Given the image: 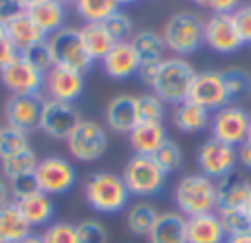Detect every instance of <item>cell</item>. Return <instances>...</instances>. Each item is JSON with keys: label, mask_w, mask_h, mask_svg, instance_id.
I'll return each mask as SVG.
<instances>
[{"label": "cell", "mask_w": 251, "mask_h": 243, "mask_svg": "<svg viewBox=\"0 0 251 243\" xmlns=\"http://www.w3.org/2000/svg\"><path fill=\"white\" fill-rule=\"evenodd\" d=\"M225 243H251V232H247V235H238V237H227Z\"/></svg>", "instance_id": "50"}, {"label": "cell", "mask_w": 251, "mask_h": 243, "mask_svg": "<svg viewBox=\"0 0 251 243\" xmlns=\"http://www.w3.org/2000/svg\"><path fill=\"white\" fill-rule=\"evenodd\" d=\"M174 206L185 219L216 213V182L203 173L183 175L174 188Z\"/></svg>", "instance_id": "1"}, {"label": "cell", "mask_w": 251, "mask_h": 243, "mask_svg": "<svg viewBox=\"0 0 251 243\" xmlns=\"http://www.w3.org/2000/svg\"><path fill=\"white\" fill-rule=\"evenodd\" d=\"M247 142H251V124H249V135H247Z\"/></svg>", "instance_id": "56"}, {"label": "cell", "mask_w": 251, "mask_h": 243, "mask_svg": "<svg viewBox=\"0 0 251 243\" xmlns=\"http://www.w3.org/2000/svg\"><path fill=\"white\" fill-rule=\"evenodd\" d=\"M0 80L11 95H40L44 91V75L26 64L20 53L11 64L0 71Z\"/></svg>", "instance_id": "14"}, {"label": "cell", "mask_w": 251, "mask_h": 243, "mask_svg": "<svg viewBox=\"0 0 251 243\" xmlns=\"http://www.w3.org/2000/svg\"><path fill=\"white\" fill-rule=\"evenodd\" d=\"M234 18L240 29V35H243V42L251 44V4H240L234 11Z\"/></svg>", "instance_id": "43"}, {"label": "cell", "mask_w": 251, "mask_h": 243, "mask_svg": "<svg viewBox=\"0 0 251 243\" xmlns=\"http://www.w3.org/2000/svg\"><path fill=\"white\" fill-rule=\"evenodd\" d=\"M137 111L139 122H163L165 102L156 93H146V95L137 97Z\"/></svg>", "instance_id": "37"}, {"label": "cell", "mask_w": 251, "mask_h": 243, "mask_svg": "<svg viewBox=\"0 0 251 243\" xmlns=\"http://www.w3.org/2000/svg\"><path fill=\"white\" fill-rule=\"evenodd\" d=\"M172 122L176 126V130H181V133L196 135L212 124V113L207 109H203V106H199L196 102L185 100L174 106Z\"/></svg>", "instance_id": "22"}, {"label": "cell", "mask_w": 251, "mask_h": 243, "mask_svg": "<svg viewBox=\"0 0 251 243\" xmlns=\"http://www.w3.org/2000/svg\"><path fill=\"white\" fill-rule=\"evenodd\" d=\"M35 182H38V188L44 192V195L53 197V195H64L77 182V170L71 164L69 159L57 155H49L44 159L38 161L33 170Z\"/></svg>", "instance_id": "8"}, {"label": "cell", "mask_w": 251, "mask_h": 243, "mask_svg": "<svg viewBox=\"0 0 251 243\" xmlns=\"http://www.w3.org/2000/svg\"><path fill=\"white\" fill-rule=\"evenodd\" d=\"M245 213H247V217L251 219V197H249V201L245 204Z\"/></svg>", "instance_id": "53"}, {"label": "cell", "mask_w": 251, "mask_h": 243, "mask_svg": "<svg viewBox=\"0 0 251 243\" xmlns=\"http://www.w3.org/2000/svg\"><path fill=\"white\" fill-rule=\"evenodd\" d=\"M79 120L82 118H79V111L75 104L57 102V100H44L38 128L51 139H66L71 135V130L79 124Z\"/></svg>", "instance_id": "13"}, {"label": "cell", "mask_w": 251, "mask_h": 243, "mask_svg": "<svg viewBox=\"0 0 251 243\" xmlns=\"http://www.w3.org/2000/svg\"><path fill=\"white\" fill-rule=\"evenodd\" d=\"M243 35L236 25L234 13H212L205 20V47L214 53L229 56L243 47Z\"/></svg>", "instance_id": "11"}, {"label": "cell", "mask_w": 251, "mask_h": 243, "mask_svg": "<svg viewBox=\"0 0 251 243\" xmlns=\"http://www.w3.org/2000/svg\"><path fill=\"white\" fill-rule=\"evenodd\" d=\"M31 235V226L20 214L16 201H9L0 208V243H20Z\"/></svg>", "instance_id": "27"}, {"label": "cell", "mask_w": 251, "mask_h": 243, "mask_svg": "<svg viewBox=\"0 0 251 243\" xmlns=\"http://www.w3.org/2000/svg\"><path fill=\"white\" fill-rule=\"evenodd\" d=\"M7 38H9V42L16 47V51L20 53V51H25V49L33 47V44L44 42V40H47V33H44L25 11L22 16H18L16 20L7 25Z\"/></svg>", "instance_id": "26"}, {"label": "cell", "mask_w": 251, "mask_h": 243, "mask_svg": "<svg viewBox=\"0 0 251 243\" xmlns=\"http://www.w3.org/2000/svg\"><path fill=\"white\" fill-rule=\"evenodd\" d=\"M227 237H238L251 232V219L247 217L245 208H221L216 210Z\"/></svg>", "instance_id": "33"}, {"label": "cell", "mask_w": 251, "mask_h": 243, "mask_svg": "<svg viewBox=\"0 0 251 243\" xmlns=\"http://www.w3.org/2000/svg\"><path fill=\"white\" fill-rule=\"evenodd\" d=\"M66 146H69L73 159L88 164V161H97L104 157L106 148H108V135H106L104 126L97 124L95 120L82 118L66 137Z\"/></svg>", "instance_id": "7"}, {"label": "cell", "mask_w": 251, "mask_h": 243, "mask_svg": "<svg viewBox=\"0 0 251 243\" xmlns=\"http://www.w3.org/2000/svg\"><path fill=\"white\" fill-rule=\"evenodd\" d=\"M44 93H47L49 100L75 104V100H79L84 93V75L77 71L53 66L44 75Z\"/></svg>", "instance_id": "15"}, {"label": "cell", "mask_w": 251, "mask_h": 243, "mask_svg": "<svg viewBox=\"0 0 251 243\" xmlns=\"http://www.w3.org/2000/svg\"><path fill=\"white\" fill-rule=\"evenodd\" d=\"M75 11L84 22H106L115 11H119L117 0H77Z\"/></svg>", "instance_id": "31"}, {"label": "cell", "mask_w": 251, "mask_h": 243, "mask_svg": "<svg viewBox=\"0 0 251 243\" xmlns=\"http://www.w3.org/2000/svg\"><path fill=\"white\" fill-rule=\"evenodd\" d=\"M161 35L165 49H170L176 58H185L205 44V20L192 11H176L165 20Z\"/></svg>", "instance_id": "3"}, {"label": "cell", "mask_w": 251, "mask_h": 243, "mask_svg": "<svg viewBox=\"0 0 251 243\" xmlns=\"http://www.w3.org/2000/svg\"><path fill=\"white\" fill-rule=\"evenodd\" d=\"M20 58L26 62V64L33 66L35 71H40L42 75H47L49 71L55 66V62H53L51 49H49L47 40H44V42L33 44V47H29V49H25V51H20Z\"/></svg>", "instance_id": "36"}, {"label": "cell", "mask_w": 251, "mask_h": 243, "mask_svg": "<svg viewBox=\"0 0 251 243\" xmlns=\"http://www.w3.org/2000/svg\"><path fill=\"white\" fill-rule=\"evenodd\" d=\"M134 2H139V0H117L119 7H122V4H134Z\"/></svg>", "instance_id": "54"}, {"label": "cell", "mask_w": 251, "mask_h": 243, "mask_svg": "<svg viewBox=\"0 0 251 243\" xmlns=\"http://www.w3.org/2000/svg\"><path fill=\"white\" fill-rule=\"evenodd\" d=\"M159 69H161V60H143L139 64V71H137V78L141 80L146 87H154V80L159 75Z\"/></svg>", "instance_id": "44"}, {"label": "cell", "mask_w": 251, "mask_h": 243, "mask_svg": "<svg viewBox=\"0 0 251 243\" xmlns=\"http://www.w3.org/2000/svg\"><path fill=\"white\" fill-rule=\"evenodd\" d=\"M18 2H20V4H22V9L26 11L29 7H33V4H38V2H42V0H18Z\"/></svg>", "instance_id": "52"}, {"label": "cell", "mask_w": 251, "mask_h": 243, "mask_svg": "<svg viewBox=\"0 0 251 243\" xmlns=\"http://www.w3.org/2000/svg\"><path fill=\"white\" fill-rule=\"evenodd\" d=\"M139 64H141V60H139L134 47L130 44V40L128 42H117L108 51V56L101 60L104 73L113 80H119V82L134 78L139 71Z\"/></svg>", "instance_id": "18"}, {"label": "cell", "mask_w": 251, "mask_h": 243, "mask_svg": "<svg viewBox=\"0 0 251 243\" xmlns=\"http://www.w3.org/2000/svg\"><path fill=\"white\" fill-rule=\"evenodd\" d=\"M243 4V0H203L201 7L209 9L214 13H234Z\"/></svg>", "instance_id": "46"}, {"label": "cell", "mask_w": 251, "mask_h": 243, "mask_svg": "<svg viewBox=\"0 0 251 243\" xmlns=\"http://www.w3.org/2000/svg\"><path fill=\"white\" fill-rule=\"evenodd\" d=\"M79 35H82V42L93 60H104L110 49L117 44L113 35L108 33V29L104 27V22H86L79 29Z\"/></svg>", "instance_id": "28"}, {"label": "cell", "mask_w": 251, "mask_h": 243, "mask_svg": "<svg viewBox=\"0 0 251 243\" xmlns=\"http://www.w3.org/2000/svg\"><path fill=\"white\" fill-rule=\"evenodd\" d=\"M130 44L134 47L139 60H163V51H165V42L163 35L156 33L152 29H141L137 33H132Z\"/></svg>", "instance_id": "30"}, {"label": "cell", "mask_w": 251, "mask_h": 243, "mask_svg": "<svg viewBox=\"0 0 251 243\" xmlns=\"http://www.w3.org/2000/svg\"><path fill=\"white\" fill-rule=\"evenodd\" d=\"M249 124H251V115L243 106L229 102L227 106H223V109L212 113V124H209V128H212L214 139L238 148L240 144L247 142Z\"/></svg>", "instance_id": "9"}, {"label": "cell", "mask_w": 251, "mask_h": 243, "mask_svg": "<svg viewBox=\"0 0 251 243\" xmlns=\"http://www.w3.org/2000/svg\"><path fill=\"white\" fill-rule=\"evenodd\" d=\"M194 78L196 71L185 58H176V56L163 58L159 75H156L154 87H152V93H156L168 104L176 106L190 97V89Z\"/></svg>", "instance_id": "4"}, {"label": "cell", "mask_w": 251, "mask_h": 243, "mask_svg": "<svg viewBox=\"0 0 251 243\" xmlns=\"http://www.w3.org/2000/svg\"><path fill=\"white\" fill-rule=\"evenodd\" d=\"M29 146V137L26 133L13 128V126H0V159H7V157H13L18 152L26 151Z\"/></svg>", "instance_id": "34"}, {"label": "cell", "mask_w": 251, "mask_h": 243, "mask_svg": "<svg viewBox=\"0 0 251 243\" xmlns=\"http://www.w3.org/2000/svg\"><path fill=\"white\" fill-rule=\"evenodd\" d=\"M26 16H29L44 33L51 35L64 27L66 7L60 2V0H42V2H38V4L26 9Z\"/></svg>", "instance_id": "25"}, {"label": "cell", "mask_w": 251, "mask_h": 243, "mask_svg": "<svg viewBox=\"0 0 251 243\" xmlns=\"http://www.w3.org/2000/svg\"><path fill=\"white\" fill-rule=\"evenodd\" d=\"M225 78V87L229 93V100H240V97L251 95V73L240 66H231V69L223 71Z\"/></svg>", "instance_id": "35"}, {"label": "cell", "mask_w": 251, "mask_h": 243, "mask_svg": "<svg viewBox=\"0 0 251 243\" xmlns=\"http://www.w3.org/2000/svg\"><path fill=\"white\" fill-rule=\"evenodd\" d=\"M156 217H159L156 206L141 199L128 208V213H126V226H128V230L132 232L134 237H148L152 226H154Z\"/></svg>", "instance_id": "29"}, {"label": "cell", "mask_w": 251, "mask_h": 243, "mask_svg": "<svg viewBox=\"0 0 251 243\" xmlns=\"http://www.w3.org/2000/svg\"><path fill=\"white\" fill-rule=\"evenodd\" d=\"M148 243H187V219L178 210L159 213Z\"/></svg>", "instance_id": "21"}, {"label": "cell", "mask_w": 251, "mask_h": 243, "mask_svg": "<svg viewBox=\"0 0 251 243\" xmlns=\"http://www.w3.org/2000/svg\"><path fill=\"white\" fill-rule=\"evenodd\" d=\"M20 243H44V239H42V235H35V232H31V235H26Z\"/></svg>", "instance_id": "51"}, {"label": "cell", "mask_w": 251, "mask_h": 243, "mask_svg": "<svg viewBox=\"0 0 251 243\" xmlns=\"http://www.w3.org/2000/svg\"><path fill=\"white\" fill-rule=\"evenodd\" d=\"M18 210L20 214L25 217V221L29 223L31 228H38V226H49L55 214V208H53V201L49 195H44L42 190L33 192V195L25 197V199L16 201Z\"/></svg>", "instance_id": "24"}, {"label": "cell", "mask_w": 251, "mask_h": 243, "mask_svg": "<svg viewBox=\"0 0 251 243\" xmlns=\"http://www.w3.org/2000/svg\"><path fill=\"white\" fill-rule=\"evenodd\" d=\"M22 13H25V9H22V4L18 0H0V22L2 25L13 22Z\"/></svg>", "instance_id": "45"}, {"label": "cell", "mask_w": 251, "mask_h": 243, "mask_svg": "<svg viewBox=\"0 0 251 243\" xmlns=\"http://www.w3.org/2000/svg\"><path fill=\"white\" fill-rule=\"evenodd\" d=\"M44 243H79L77 228L69 221H55L49 223L42 232Z\"/></svg>", "instance_id": "39"}, {"label": "cell", "mask_w": 251, "mask_h": 243, "mask_svg": "<svg viewBox=\"0 0 251 243\" xmlns=\"http://www.w3.org/2000/svg\"><path fill=\"white\" fill-rule=\"evenodd\" d=\"M42 95H11L4 104V118L7 124L22 133H31L40 126L42 113Z\"/></svg>", "instance_id": "16"}, {"label": "cell", "mask_w": 251, "mask_h": 243, "mask_svg": "<svg viewBox=\"0 0 251 243\" xmlns=\"http://www.w3.org/2000/svg\"><path fill=\"white\" fill-rule=\"evenodd\" d=\"M60 2H62V4H64V7H66V4H71V2L75 4V2H77V0H60Z\"/></svg>", "instance_id": "55"}, {"label": "cell", "mask_w": 251, "mask_h": 243, "mask_svg": "<svg viewBox=\"0 0 251 243\" xmlns=\"http://www.w3.org/2000/svg\"><path fill=\"white\" fill-rule=\"evenodd\" d=\"M38 182H35V175H20V177L9 179V192H11V201H20L25 197L38 192Z\"/></svg>", "instance_id": "42"}, {"label": "cell", "mask_w": 251, "mask_h": 243, "mask_svg": "<svg viewBox=\"0 0 251 243\" xmlns=\"http://www.w3.org/2000/svg\"><path fill=\"white\" fill-rule=\"evenodd\" d=\"M152 157H154L156 164H159L168 175L174 173V170H178L181 164H183V151L176 142H172V139H168V142H165Z\"/></svg>", "instance_id": "38"}, {"label": "cell", "mask_w": 251, "mask_h": 243, "mask_svg": "<svg viewBox=\"0 0 251 243\" xmlns=\"http://www.w3.org/2000/svg\"><path fill=\"white\" fill-rule=\"evenodd\" d=\"M196 164H199V173L212 177L214 182L227 177L229 173L236 170L238 164V151L229 144H223L218 139L209 137L196 151Z\"/></svg>", "instance_id": "10"}, {"label": "cell", "mask_w": 251, "mask_h": 243, "mask_svg": "<svg viewBox=\"0 0 251 243\" xmlns=\"http://www.w3.org/2000/svg\"><path fill=\"white\" fill-rule=\"evenodd\" d=\"M130 190L122 179V175L108 173V170H100L93 173L86 179L84 186V199L95 213L101 214H117L128 206Z\"/></svg>", "instance_id": "2"}, {"label": "cell", "mask_w": 251, "mask_h": 243, "mask_svg": "<svg viewBox=\"0 0 251 243\" xmlns=\"http://www.w3.org/2000/svg\"><path fill=\"white\" fill-rule=\"evenodd\" d=\"M238 164L243 166V168H247L251 170V142H245V144H240L238 148Z\"/></svg>", "instance_id": "48"}, {"label": "cell", "mask_w": 251, "mask_h": 243, "mask_svg": "<svg viewBox=\"0 0 251 243\" xmlns=\"http://www.w3.org/2000/svg\"><path fill=\"white\" fill-rule=\"evenodd\" d=\"M187 100L196 102L199 106L207 109L209 113L223 109V106L229 104V93L225 87V78H223V71L216 69H205V71H196V78L192 82L190 89V97Z\"/></svg>", "instance_id": "12"}, {"label": "cell", "mask_w": 251, "mask_h": 243, "mask_svg": "<svg viewBox=\"0 0 251 243\" xmlns=\"http://www.w3.org/2000/svg\"><path fill=\"white\" fill-rule=\"evenodd\" d=\"M11 201V192H9V182H4L2 177H0V208H2L4 204H9Z\"/></svg>", "instance_id": "49"}, {"label": "cell", "mask_w": 251, "mask_h": 243, "mask_svg": "<svg viewBox=\"0 0 251 243\" xmlns=\"http://www.w3.org/2000/svg\"><path fill=\"white\" fill-rule=\"evenodd\" d=\"M168 142L163 122H139L128 135V144L134 155H154Z\"/></svg>", "instance_id": "20"}, {"label": "cell", "mask_w": 251, "mask_h": 243, "mask_svg": "<svg viewBox=\"0 0 251 243\" xmlns=\"http://www.w3.org/2000/svg\"><path fill=\"white\" fill-rule=\"evenodd\" d=\"M16 58H18V51H16V47L9 42V38H0V71L11 64Z\"/></svg>", "instance_id": "47"}, {"label": "cell", "mask_w": 251, "mask_h": 243, "mask_svg": "<svg viewBox=\"0 0 251 243\" xmlns=\"http://www.w3.org/2000/svg\"><path fill=\"white\" fill-rule=\"evenodd\" d=\"M47 44L51 49L55 66H62V69L77 71V73L84 75L95 62L88 56L86 47L82 42V35H79V29H75V27H62L60 31L49 35Z\"/></svg>", "instance_id": "6"}, {"label": "cell", "mask_w": 251, "mask_h": 243, "mask_svg": "<svg viewBox=\"0 0 251 243\" xmlns=\"http://www.w3.org/2000/svg\"><path fill=\"white\" fill-rule=\"evenodd\" d=\"M122 179L128 186L130 195L139 197V199H148V197H154L163 190L165 182H168V173L156 164L154 157L132 155L126 161Z\"/></svg>", "instance_id": "5"}, {"label": "cell", "mask_w": 251, "mask_h": 243, "mask_svg": "<svg viewBox=\"0 0 251 243\" xmlns=\"http://www.w3.org/2000/svg\"><path fill=\"white\" fill-rule=\"evenodd\" d=\"M77 228V239L79 243H106L108 241V232H106L104 223L97 219H84V221L75 223Z\"/></svg>", "instance_id": "41"}, {"label": "cell", "mask_w": 251, "mask_h": 243, "mask_svg": "<svg viewBox=\"0 0 251 243\" xmlns=\"http://www.w3.org/2000/svg\"><path fill=\"white\" fill-rule=\"evenodd\" d=\"M104 27L108 29V33L113 35L115 42H128L132 38V18L126 11H115L108 20L104 22Z\"/></svg>", "instance_id": "40"}, {"label": "cell", "mask_w": 251, "mask_h": 243, "mask_svg": "<svg viewBox=\"0 0 251 243\" xmlns=\"http://www.w3.org/2000/svg\"><path fill=\"white\" fill-rule=\"evenodd\" d=\"M38 155H35L33 148H26V151L18 152L13 157H7V159H0V168H2V175L7 179L20 177V175H31L38 166Z\"/></svg>", "instance_id": "32"}, {"label": "cell", "mask_w": 251, "mask_h": 243, "mask_svg": "<svg viewBox=\"0 0 251 243\" xmlns=\"http://www.w3.org/2000/svg\"><path fill=\"white\" fill-rule=\"evenodd\" d=\"M227 235L216 213L187 219V243H225Z\"/></svg>", "instance_id": "23"}, {"label": "cell", "mask_w": 251, "mask_h": 243, "mask_svg": "<svg viewBox=\"0 0 251 243\" xmlns=\"http://www.w3.org/2000/svg\"><path fill=\"white\" fill-rule=\"evenodd\" d=\"M104 120L113 133L130 135V130L139 124V111H137V95H117L106 104Z\"/></svg>", "instance_id": "17"}, {"label": "cell", "mask_w": 251, "mask_h": 243, "mask_svg": "<svg viewBox=\"0 0 251 243\" xmlns=\"http://www.w3.org/2000/svg\"><path fill=\"white\" fill-rule=\"evenodd\" d=\"M194 2H196V4H199V7H201V4H203V0H194Z\"/></svg>", "instance_id": "57"}, {"label": "cell", "mask_w": 251, "mask_h": 243, "mask_svg": "<svg viewBox=\"0 0 251 243\" xmlns=\"http://www.w3.org/2000/svg\"><path fill=\"white\" fill-rule=\"evenodd\" d=\"M216 197H218V208H245V204L251 197V179L247 175L229 173L227 177L216 182Z\"/></svg>", "instance_id": "19"}]
</instances>
